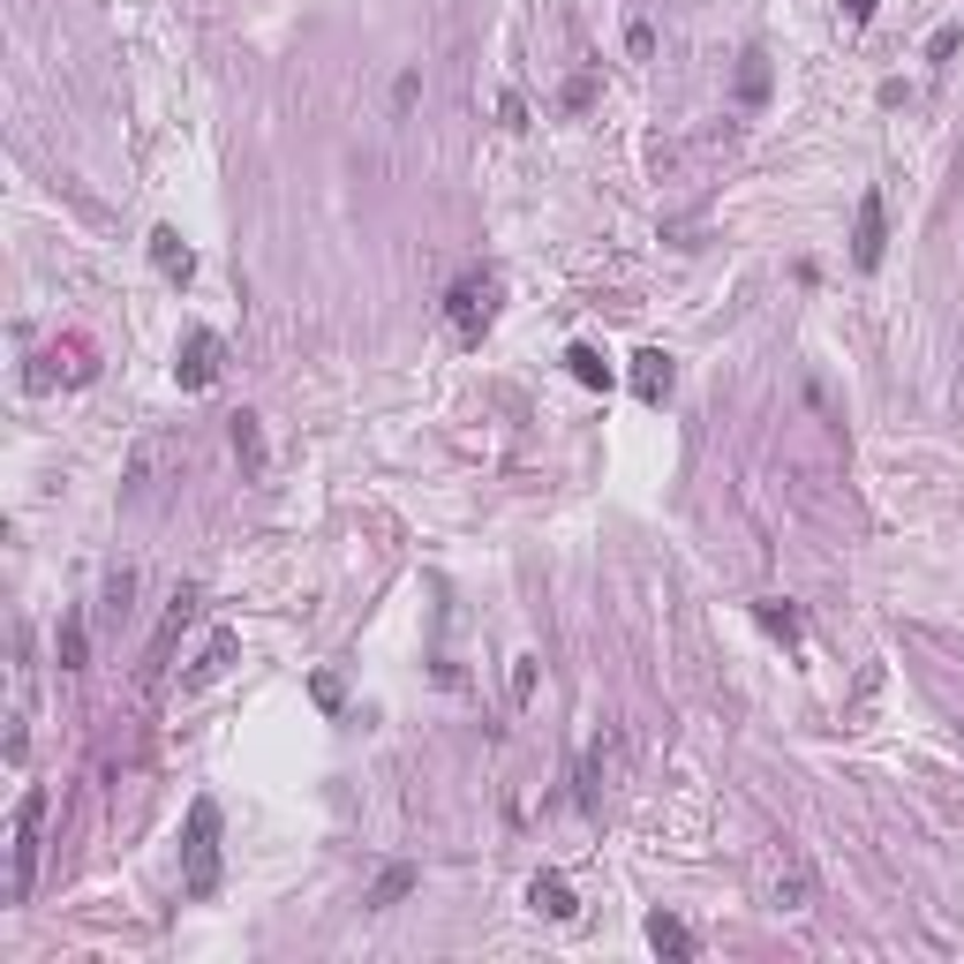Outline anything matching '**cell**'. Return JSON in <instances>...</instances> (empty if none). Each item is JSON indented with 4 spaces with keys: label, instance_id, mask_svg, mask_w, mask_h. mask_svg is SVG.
Instances as JSON below:
<instances>
[{
    "label": "cell",
    "instance_id": "6da1fadb",
    "mask_svg": "<svg viewBox=\"0 0 964 964\" xmlns=\"http://www.w3.org/2000/svg\"><path fill=\"white\" fill-rule=\"evenodd\" d=\"M182 890L211 897L219 890V799H196L189 806V836H182Z\"/></svg>",
    "mask_w": 964,
    "mask_h": 964
},
{
    "label": "cell",
    "instance_id": "7a4b0ae2",
    "mask_svg": "<svg viewBox=\"0 0 964 964\" xmlns=\"http://www.w3.org/2000/svg\"><path fill=\"white\" fill-rule=\"evenodd\" d=\"M814 897H822V874H814V859L799 851V844H783L769 867V904L776 911H814Z\"/></svg>",
    "mask_w": 964,
    "mask_h": 964
},
{
    "label": "cell",
    "instance_id": "3957f363",
    "mask_svg": "<svg viewBox=\"0 0 964 964\" xmlns=\"http://www.w3.org/2000/svg\"><path fill=\"white\" fill-rule=\"evenodd\" d=\"M38 829H46V791H23V806H15V904L38 882Z\"/></svg>",
    "mask_w": 964,
    "mask_h": 964
},
{
    "label": "cell",
    "instance_id": "277c9868",
    "mask_svg": "<svg viewBox=\"0 0 964 964\" xmlns=\"http://www.w3.org/2000/svg\"><path fill=\"white\" fill-rule=\"evenodd\" d=\"M882 249H890V211H882V189H867V196H859V211H851V264L874 271Z\"/></svg>",
    "mask_w": 964,
    "mask_h": 964
},
{
    "label": "cell",
    "instance_id": "5b68a950",
    "mask_svg": "<svg viewBox=\"0 0 964 964\" xmlns=\"http://www.w3.org/2000/svg\"><path fill=\"white\" fill-rule=\"evenodd\" d=\"M219 355H227V339H219V332H189V339H182V362H174V385H182V392H204L211 378H219Z\"/></svg>",
    "mask_w": 964,
    "mask_h": 964
},
{
    "label": "cell",
    "instance_id": "8992f818",
    "mask_svg": "<svg viewBox=\"0 0 964 964\" xmlns=\"http://www.w3.org/2000/svg\"><path fill=\"white\" fill-rule=\"evenodd\" d=\"M626 776V731H603L595 746H588V769H580V799H595L603 783H618Z\"/></svg>",
    "mask_w": 964,
    "mask_h": 964
},
{
    "label": "cell",
    "instance_id": "52a82bcc",
    "mask_svg": "<svg viewBox=\"0 0 964 964\" xmlns=\"http://www.w3.org/2000/svg\"><path fill=\"white\" fill-rule=\"evenodd\" d=\"M196 618V588H174V611H166V626H159V641H151V663H143V686H159V671H166V655H174V641H182V626Z\"/></svg>",
    "mask_w": 964,
    "mask_h": 964
},
{
    "label": "cell",
    "instance_id": "ba28073f",
    "mask_svg": "<svg viewBox=\"0 0 964 964\" xmlns=\"http://www.w3.org/2000/svg\"><path fill=\"white\" fill-rule=\"evenodd\" d=\"M671 378H678V370H671V355H663V347L634 355V392H641L648 407H663V399H671Z\"/></svg>",
    "mask_w": 964,
    "mask_h": 964
},
{
    "label": "cell",
    "instance_id": "9c48e42d",
    "mask_svg": "<svg viewBox=\"0 0 964 964\" xmlns=\"http://www.w3.org/2000/svg\"><path fill=\"white\" fill-rule=\"evenodd\" d=\"M445 310H452V324H460V332L475 339V332H483V317H490V279H460Z\"/></svg>",
    "mask_w": 964,
    "mask_h": 964
},
{
    "label": "cell",
    "instance_id": "30bf717a",
    "mask_svg": "<svg viewBox=\"0 0 964 964\" xmlns=\"http://www.w3.org/2000/svg\"><path fill=\"white\" fill-rule=\"evenodd\" d=\"M234 634H211V648H204V655H196V671L189 678H182V694H204V686H211V678H227V663H234Z\"/></svg>",
    "mask_w": 964,
    "mask_h": 964
},
{
    "label": "cell",
    "instance_id": "8fae6325",
    "mask_svg": "<svg viewBox=\"0 0 964 964\" xmlns=\"http://www.w3.org/2000/svg\"><path fill=\"white\" fill-rule=\"evenodd\" d=\"M648 942H655L663 957H678V964L701 950V942H694V927H686V919H671V911H648Z\"/></svg>",
    "mask_w": 964,
    "mask_h": 964
},
{
    "label": "cell",
    "instance_id": "7c38bea8",
    "mask_svg": "<svg viewBox=\"0 0 964 964\" xmlns=\"http://www.w3.org/2000/svg\"><path fill=\"white\" fill-rule=\"evenodd\" d=\"M151 264H159V271H166L174 287H189V279H196V257L182 249V234H166V227L151 234Z\"/></svg>",
    "mask_w": 964,
    "mask_h": 964
},
{
    "label": "cell",
    "instance_id": "4fadbf2b",
    "mask_svg": "<svg viewBox=\"0 0 964 964\" xmlns=\"http://www.w3.org/2000/svg\"><path fill=\"white\" fill-rule=\"evenodd\" d=\"M527 904H535L543 919H573V911H580V904H573V890H566V874H535Z\"/></svg>",
    "mask_w": 964,
    "mask_h": 964
},
{
    "label": "cell",
    "instance_id": "5bb4252c",
    "mask_svg": "<svg viewBox=\"0 0 964 964\" xmlns=\"http://www.w3.org/2000/svg\"><path fill=\"white\" fill-rule=\"evenodd\" d=\"M415 882H422V874H415V867H385V874H378V882H370V911H392V904L407 897V890H415Z\"/></svg>",
    "mask_w": 964,
    "mask_h": 964
},
{
    "label": "cell",
    "instance_id": "9a60e30c",
    "mask_svg": "<svg viewBox=\"0 0 964 964\" xmlns=\"http://www.w3.org/2000/svg\"><path fill=\"white\" fill-rule=\"evenodd\" d=\"M54 655H61V671H83V663H91V634H83L76 611L61 618V634H54Z\"/></svg>",
    "mask_w": 964,
    "mask_h": 964
},
{
    "label": "cell",
    "instance_id": "2e32d148",
    "mask_svg": "<svg viewBox=\"0 0 964 964\" xmlns=\"http://www.w3.org/2000/svg\"><path fill=\"white\" fill-rule=\"evenodd\" d=\"M739 98H746V106H762V98H769V54H762V46H746V68H739Z\"/></svg>",
    "mask_w": 964,
    "mask_h": 964
},
{
    "label": "cell",
    "instance_id": "e0dca14e",
    "mask_svg": "<svg viewBox=\"0 0 964 964\" xmlns=\"http://www.w3.org/2000/svg\"><path fill=\"white\" fill-rule=\"evenodd\" d=\"M234 452H242V467H249V475H264V438H257V415H234Z\"/></svg>",
    "mask_w": 964,
    "mask_h": 964
},
{
    "label": "cell",
    "instance_id": "ac0fdd59",
    "mask_svg": "<svg viewBox=\"0 0 964 964\" xmlns=\"http://www.w3.org/2000/svg\"><path fill=\"white\" fill-rule=\"evenodd\" d=\"M566 362H573V378H580V385H595V392L611 385V362H603L595 347H566Z\"/></svg>",
    "mask_w": 964,
    "mask_h": 964
},
{
    "label": "cell",
    "instance_id": "d6986e66",
    "mask_svg": "<svg viewBox=\"0 0 964 964\" xmlns=\"http://www.w3.org/2000/svg\"><path fill=\"white\" fill-rule=\"evenodd\" d=\"M762 626L783 634V641H799V611H791V603H762Z\"/></svg>",
    "mask_w": 964,
    "mask_h": 964
},
{
    "label": "cell",
    "instance_id": "ffe728a7",
    "mask_svg": "<svg viewBox=\"0 0 964 964\" xmlns=\"http://www.w3.org/2000/svg\"><path fill=\"white\" fill-rule=\"evenodd\" d=\"M957 46H964V15H957V23H942V31L927 38V61H950Z\"/></svg>",
    "mask_w": 964,
    "mask_h": 964
},
{
    "label": "cell",
    "instance_id": "44dd1931",
    "mask_svg": "<svg viewBox=\"0 0 964 964\" xmlns=\"http://www.w3.org/2000/svg\"><path fill=\"white\" fill-rule=\"evenodd\" d=\"M415 98H422V68H407V76H399V91H392V106H399V114H407V106H415Z\"/></svg>",
    "mask_w": 964,
    "mask_h": 964
},
{
    "label": "cell",
    "instance_id": "7402d4cb",
    "mask_svg": "<svg viewBox=\"0 0 964 964\" xmlns=\"http://www.w3.org/2000/svg\"><path fill=\"white\" fill-rule=\"evenodd\" d=\"M626 54H634V61H648V54H655V31H648V23H634V31H626Z\"/></svg>",
    "mask_w": 964,
    "mask_h": 964
},
{
    "label": "cell",
    "instance_id": "603a6c76",
    "mask_svg": "<svg viewBox=\"0 0 964 964\" xmlns=\"http://www.w3.org/2000/svg\"><path fill=\"white\" fill-rule=\"evenodd\" d=\"M527 694H535V655H520V663H513V701H527Z\"/></svg>",
    "mask_w": 964,
    "mask_h": 964
},
{
    "label": "cell",
    "instance_id": "cb8c5ba5",
    "mask_svg": "<svg viewBox=\"0 0 964 964\" xmlns=\"http://www.w3.org/2000/svg\"><path fill=\"white\" fill-rule=\"evenodd\" d=\"M129 595H136V573H114V580H106V603H114V611H129Z\"/></svg>",
    "mask_w": 964,
    "mask_h": 964
},
{
    "label": "cell",
    "instance_id": "d4e9b609",
    "mask_svg": "<svg viewBox=\"0 0 964 964\" xmlns=\"http://www.w3.org/2000/svg\"><path fill=\"white\" fill-rule=\"evenodd\" d=\"M844 15H851V23H867V15H874V0H844Z\"/></svg>",
    "mask_w": 964,
    "mask_h": 964
}]
</instances>
